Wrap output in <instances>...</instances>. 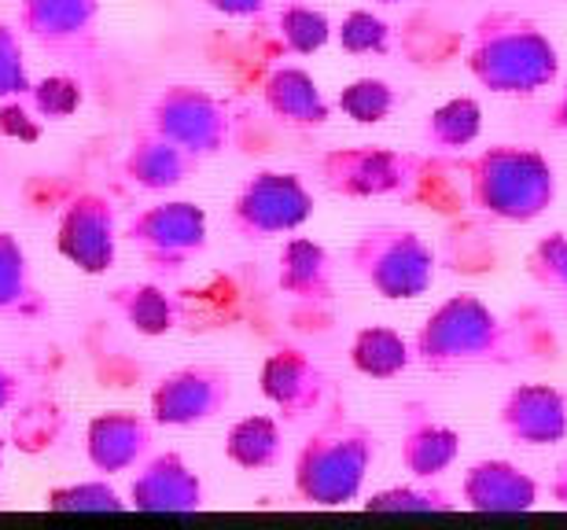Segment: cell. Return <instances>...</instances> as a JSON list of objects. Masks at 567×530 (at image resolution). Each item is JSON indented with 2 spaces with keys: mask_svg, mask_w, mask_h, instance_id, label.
<instances>
[{
  "mask_svg": "<svg viewBox=\"0 0 567 530\" xmlns=\"http://www.w3.org/2000/svg\"><path fill=\"white\" fill-rule=\"evenodd\" d=\"M203 4L225 19H255L269 8V0H203Z\"/></svg>",
  "mask_w": 567,
  "mask_h": 530,
  "instance_id": "35",
  "label": "cell"
},
{
  "mask_svg": "<svg viewBox=\"0 0 567 530\" xmlns=\"http://www.w3.org/2000/svg\"><path fill=\"white\" fill-rule=\"evenodd\" d=\"M332 19L321 8L302 4V0H288L277 11V38L291 55H313L332 41Z\"/></svg>",
  "mask_w": 567,
  "mask_h": 530,
  "instance_id": "27",
  "label": "cell"
},
{
  "mask_svg": "<svg viewBox=\"0 0 567 530\" xmlns=\"http://www.w3.org/2000/svg\"><path fill=\"white\" fill-rule=\"evenodd\" d=\"M380 454V435L358 416H350L343 398L328 402L317 427L299 443L291 465V487L306 505L343 509L361 498L372 465Z\"/></svg>",
  "mask_w": 567,
  "mask_h": 530,
  "instance_id": "2",
  "label": "cell"
},
{
  "mask_svg": "<svg viewBox=\"0 0 567 530\" xmlns=\"http://www.w3.org/2000/svg\"><path fill=\"white\" fill-rule=\"evenodd\" d=\"M33 77L27 66V52H22V33L19 27L0 19V104L8 100H22L30 93Z\"/></svg>",
  "mask_w": 567,
  "mask_h": 530,
  "instance_id": "34",
  "label": "cell"
},
{
  "mask_svg": "<svg viewBox=\"0 0 567 530\" xmlns=\"http://www.w3.org/2000/svg\"><path fill=\"white\" fill-rule=\"evenodd\" d=\"M30 107L38 111L41 118H49V122H63V118H71L78 107H82V82L78 77H66V74H49V77H41V82H33L30 85Z\"/></svg>",
  "mask_w": 567,
  "mask_h": 530,
  "instance_id": "33",
  "label": "cell"
},
{
  "mask_svg": "<svg viewBox=\"0 0 567 530\" xmlns=\"http://www.w3.org/2000/svg\"><path fill=\"white\" fill-rule=\"evenodd\" d=\"M424 159L416 152H394L383 144H350L328 148L317 159V180L339 199H383L410 196Z\"/></svg>",
  "mask_w": 567,
  "mask_h": 530,
  "instance_id": "9",
  "label": "cell"
},
{
  "mask_svg": "<svg viewBox=\"0 0 567 530\" xmlns=\"http://www.w3.org/2000/svg\"><path fill=\"white\" fill-rule=\"evenodd\" d=\"M258 391L277 409L280 424H299L324 409L332 380L313 354L284 343L274 354H266L262 372H258Z\"/></svg>",
  "mask_w": 567,
  "mask_h": 530,
  "instance_id": "12",
  "label": "cell"
},
{
  "mask_svg": "<svg viewBox=\"0 0 567 530\" xmlns=\"http://www.w3.org/2000/svg\"><path fill=\"white\" fill-rule=\"evenodd\" d=\"M277 291L299 310H324L336 295V262L310 236H291L277 254Z\"/></svg>",
  "mask_w": 567,
  "mask_h": 530,
  "instance_id": "20",
  "label": "cell"
},
{
  "mask_svg": "<svg viewBox=\"0 0 567 530\" xmlns=\"http://www.w3.org/2000/svg\"><path fill=\"white\" fill-rule=\"evenodd\" d=\"M0 476H4V438H0Z\"/></svg>",
  "mask_w": 567,
  "mask_h": 530,
  "instance_id": "39",
  "label": "cell"
},
{
  "mask_svg": "<svg viewBox=\"0 0 567 530\" xmlns=\"http://www.w3.org/2000/svg\"><path fill=\"white\" fill-rule=\"evenodd\" d=\"M19 394H22L19 376L4 365V361H0V413H11V409H16V405H19Z\"/></svg>",
  "mask_w": 567,
  "mask_h": 530,
  "instance_id": "36",
  "label": "cell"
},
{
  "mask_svg": "<svg viewBox=\"0 0 567 530\" xmlns=\"http://www.w3.org/2000/svg\"><path fill=\"white\" fill-rule=\"evenodd\" d=\"M262 104L269 115L295 129H321L332 118V104H328L324 89L317 85L310 71H302L295 63H280L266 74Z\"/></svg>",
  "mask_w": 567,
  "mask_h": 530,
  "instance_id": "21",
  "label": "cell"
},
{
  "mask_svg": "<svg viewBox=\"0 0 567 530\" xmlns=\"http://www.w3.org/2000/svg\"><path fill=\"white\" fill-rule=\"evenodd\" d=\"M527 277L560 302V313L567 318V232H549L530 247L527 254Z\"/></svg>",
  "mask_w": 567,
  "mask_h": 530,
  "instance_id": "30",
  "label": "cell"
},
{
  "mask_svg": "<svg viewBox=\"0 0 567 530\" xmlns=\"http://www.w3.org/2000/svg\"><path fill=\"white\" fill-rule=\"evenodd\" d=\"M464 66L494 96H535L560 77V49L530 15L491 8L472 22Z\"/></svg>",
  "mask_w": 567,
  "mask_h": 530,
  "instance_id": "1",
  "label": "cell"
},
{
  "mask_svg": "<svg viewBox=\"0 0 567 530\" xmlns=\"http://www.w3.org/2000/svg\"><path fill=\"white\" fill-rule=\"evenodd\" d=\"M410 343L416 365L435 376L468 368H508L519 361L513 324L472 291L442 299Z\"/></svg>",
  "mask_w": 567,
  "mask_h": 530,
  "instance_id": "3",
  "label": "cell"
},
{
  "mask_svg": "<svg viewBox=\"0 0 567 530\" xmlns=\"http://www.w3.org/2000/svg\"><path fill=\"white\" fill-rule=\"evenodd\" d=\"M44 505H49L52 512H122V509H130V501L111 487L107 476L52 487L44 493Z\"/></svg>",
  "mask_w": 567,
  "mask_h": 530,
  "instance_id": "29",
  "label": "cell"
},
{
  "mask_svg": "<svg viewBox=\"0 0 567 530\" xmlns=\"http://www.w3.org/2000/svg\"><path fill=\"white\" fill-rule=\"evenodd\" d=\"M284 457V427L277 416L251 413L240 416L225 435V460L244 471L277 468Z\"/></svg>",
  "mask_w": 567,
  "mask_h": 530,
  "instance_id": "25",
  "label": "cell"
},
{
  "mask_svg": "<svg viewBox=\"0 0 567 530\" xmlns=\"http://www.w3.org/2000/svg\"><path fill=\"white\" fill-rule=\"evenodd\" d=\"M332 38L347 55H388L391 52V22L380 19L377 11H369V8H354L339 19Z\"/></svg>",
  "mask_w": 567,
  "mask_h": 530,
  "instance_id": "31",
  "label": "cell"
},
{
  "mask_svg": "<svg viewBox=\"0 0 567 530\" xmlns=\"http://www.w3.org/2000/svg\"><path fill=\"white\" fill-rule=\"evenodd\" d=\"M199 159L196 155H188L185 148H177L174 141L163 137L158 129H152L144 122V126L133 129L130 137V148L122 155V174H126L130 185H137L141 191H174L181 188L185 180H192L199 174Z\"/></svg>",
  "mask_w": 567,
  "mask_h": 530,
  "instance_id": "19",
  "label": "cell"
},
{
  "mask_svg": "<svg viewBox=\"0 0 567 530\" xmlns=\"http://www.w3.org/2000/svg\"><path fill=\"white\" fill-rule=\"evenodd\" d=\"M350 365L369 380H394L413 365V343L391 324H361L350 335Z\"/></svg>",
  "mask_w": 567,
  "mask_h": 530,
  "instance_id": "24",
  "label": "cell"
},
{
  "mask_svg": "<svg viewBox=\"0 0 567 530\" xmlns=\"http://www.w3.org/2000/svg\"><path fill=\"white\" fill-rule=\"evenodd\" d=\"M538 479L513 460H475L461 479V505L483 516H516L538 505Z\"/></svg>",
  "mask_w": 567,
  "mask_h": 530,
  "instance_id": "17",
  "label": "cell"
},
{
  "mask_svg": "<svg viewBox=\"0 0 567 530\" xmlns=\"http://www.w3.org/2000/svg\"><path fill=\"white\" fill-rule=\"evenodd\" d=\"M107 306L118 313V321L144 340H163L181 324V299L169 295L163 284L144 280V284H118L107 291Z\"/></svg>",
  "mask_w": 567,
  "mask_h": 530,
  "instance_id": "22",
  "label": "cell"
},
{
  "mask_svg": "<svg viewBox=\"0 0 567 530\" xmlns=\"http://www.w3.org/2000/svg\"><path fill=\"white\" fill-rule=\"evenodd\" d=\"M147 126L169 137L177 148L196 155L199 163L214 159L233 144V111L221 96L199 85H166L147 104Z\"/></svg>",
  "mask_w": 567,
  "mask_h": 530,
  "instance_id": "8",
  "label": "cell"
},
{
  "mask_svg": "<svg viewBox=\"0 0 567 530\" xmlns=\"http://www.w3.org/2000/svg\"><path fill=\"white\" fill-rule=\"evenodd\" d=\"M336 107L343 111L350 122H358V126H380V122H388L394 115V107H399V89L391 82H383V77H354V82H347L339 89Z\"/></svg>",
  "mask_w": 567,
  "mask_h": 530,
  "instance_id": "28",
  "label": "cell"
},
{
  "mask_svg": "<svg viewBox=\"0 0 567 530\" xmlns=\"http://www.w3.org/2000/svg\"><path fill=\"white\" fill-rule=\"evenodd\" d=\"M52 306L33 280L27 247L16 232L0 229V321H41Z\"/></svg>",
  "mask_w": 567,
  "mask_h": 530,
  "instance_id": "23",
  "label": "cell"
},
{
  "mask_svg": "<svg viewBox=\"0 0 567 530\" xmlns=\"http://www.w3.org/2000/svg\"><path fill=\"white\" fill-rule=\"evenodd\" d=\"M457 501L442 487H431V479H416L413 487H391L372 493L365 501V512H453Z\"/></svg>",
  "mask_w": 567,
  "mask_h": 530,
  "instance_id": "32",
  "label": "cell"
},
{
  "mask_svg": "<svg viewBox=\"0 0 567 530\" xmlns=\"http://www.w3.org/2000/svg\"><path fill=\"white\" fill-rule=\"evenodd\" d=\"M236 376L218 361H196V365L169 368L155 380L147 394V416L155 427H203L233 405Z\"/></svg>",
  "mask_w": 567,
  "mask_h": 530,
  "instance_id": "10",
  "label": "cell"
},
{
  "mask_svg": "<svg viewBox=\"0 0 567 530\" xmlns=\"http://www.w3.org/2000/svg\"><path fill=\"white\" fill-rule=\"evenodd\" d=\"M497 424L516 446H557L567 438V398L553 383H516L497 405Z\"/></svg>",
  "mask_w": 567,
  "mask_h": 530,
  "instance_id": "15",
  "label": "cell"
},
{
  "mask_svg": "<svg viewBox=\"0 0 567 530\" xmlns=\"http://www.w3.org/2000/svg\"><path fill=\"white\" fill-rule=\"evenodd\" d=\"M347 266L388 302H413L435 284V251L416 229L372 225L347 247Z\"/></svg>",
  "mask_w": 567,
  "mask_h": 530,
  "instance_id": "5",
  "label": "cell"
},
{
  "mask_svg": "<svg viewBox=\"0 0 567 530\" xmlns=\"http://www.w3.org/2000/svg\"><path fill=\"white\" fill-rule=\"evenodd\" d=\"M468 202L505 225H530L557 202V166L527 144H491L461 163Z\"/></svg>",
  "mask_w": 567,
  "mask_h": 530,
  "instance_id": "4",
  "label": "cell"
},
{
  "mask_svg": "<svg viewBox=\"0 0 567 530\" xmlns=\"http://www.w3.org/2000/svg\"><path fill=\"white\" fill-rule=\"evenodd\" d=\"M118 214L104 191H78L55 225V247L78 273L104 277L118 258Z\"/></svg>",
  "mask_w": 567,
  "mask_h": 530,
  "instance_id": "11",
  "label": "cell"
},
{
  "mask_svg": "<svg viewBox=\"0 0 567 530\" xmlns=\"http://www.w3.org/2000/svg\"><path fill=\"white\" fill-rule=\"evenodd\" d=\"M546 129L567 137V82L560 85V93L553 96V104L546 107Z\"/></svg>",
  "mask_w": 567,
  "mask_h": 530,
  "instance_id": "37",
  "label": "cell"
},
{
  "mask_svg": "<svg viewBox=\"0 0 567 530\" xmlns=\"http://www.w3.org/2000/svg\"><path fill=\"white\" fill-rule=\"evenodd\" d=\"M377 4H402V0H377Z\"/></svg>",
  "mask_w": 567,
  "mask_h": 530,
  "instance_id": "40",
  "label": "cell"
},
{
  "mask_svg": "<svg viewBox=\"0 0 567 530\" xmlns=\"http://www.w3.org/2000/svg\"><path fill=\"white\" fill-rule=\"evenodd\" d=\"M483 133V107L475 96H450L431 107L421 126V144L427 152H464Z\"/></svg>",
  "mask_w": 567,
  "mask_h": 530,
  "instance_id": "26",
  "label": "cell"
},
{
  "mask_svg": "<svg viewBox=\"0 0 567 530\" xmlns=\"http://www.w3.org/2000/svg\"><path fill=\"white\" fill-rule=\"evenodd\" d=\"M313 191L291 170H255L240 180L229 202V225L240 240H274L313 218Z\"/></svg>",
  "mask_w": 567,
  "mask_h": 530,
  "instance_id": "7",
  "label": "cell"
},
{
  "mask_svg": "<svg viewBox=\"0 0 567 530\" xmlns=\"http://www.w3.org/2000/svg\"><path fill=\"white\" fill-rule=\"evenodd\" d=\"M96 19L100 0H19V33L71 60L96 49Z\"/></svg>",
  "mask_w": 567,
  "mask_h": 530,
  "instance_id": "13",
  "label": "cell"
},
{
  "mask_svg": "<svg viewBox=\"0 0 567 530\" xmlns=\"http://www.w3.org/2000/svg\"><path fill=\"white\" fill-rule=\"evenodd\" d=\"M461 457V435L442 424L424 398L402 405V468L413 479H439Z\"/></svg>",
  "mask_w": 567,
  "mask_h": 530,
  "instance_id": "18",
  "label": "cell"
},
{
  "mask_svg": "<svg viewBox=\"0 0 567 530\" xmlns=\"http://www.w3.org/2000/svg\"><path fill=\"white\" fill-rule=\"evenodd\" d=\"M126 501L137 512H203L207 490L177 449H163V454H147L133 468Z\"/></svg>",
  "mask_w": 567,
  "mask_h": 530,
  "instance_id": "14",
  "label": "cell"
},
{
  "mask_svg": "<svg viewBox=\"0 0 567 530\" xmlns=\"http://www.w3.org/2000/svg\"><path fill=\"white\" fill-rule=\"evenodd\" d=\"M549 498L560 505V509H567V457L557 465V471H553L549 479Z\"/></svg>",
  "mask_w": 567,
  "mask_h": 530,
  "instance_id": "38",
  "label": "cell"
},
{
  "mask_svg": "<svg viewBox=\"0 0 567 530\" xmlns=\"http://www.w3.org/2000/svg\"><path fill=\"white\" fill-rule=\"evenodd\" d=\"M122 240H130L147 273L174 280L207 251L210 218L192 199H163L133 214L122 229Z\"/></svg>",
  "mask_w": 567,
  "mask_h": 530,
  "instance_id": "6",
  "label": "cell"
},
{
  "mask_svg": "<svg viewBox=\"0 0 567 530\" xmlns=\"http://www.w3.org/2000/svg\"><path fill=\"white\" fill-rule=\"evenodd\" d=\"M155 446V420L137 409H104L85 427V460L100 476L133 471Z\"/></svg>",
  "mask_w": 567,
  "mask_h": 530,
  "instance_id": "16",
  "label": "cell"
}]
</instances>
